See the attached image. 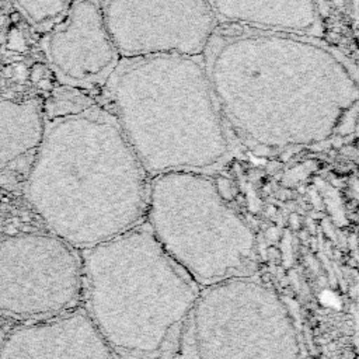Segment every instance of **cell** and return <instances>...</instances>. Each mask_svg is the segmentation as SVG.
<instances>
[{"label": "cell", "instance_id": "3", "mask_svg": "<svg viewBox=\"0 0 359 359\" xmlns=\"http://www.w3.org/2000/svg\"><path fill=\"white\" fill-rule=\"evenodd\" d=\"M95 98L114 115L150 178L208 172L233 151L202 55L121 57Z\"/></svg>", "mask_w": 359, "mask_h": 359}, {"label": "cell", "instance_id": "1", "mask_svg": "<svg viewBox=\"0 0 359 359\" xmlns=\"http://www.w3.org/2000/svg\"><path fill=\"white\" fill-rule=\"evenodd\" d=\"M202 60L233 142L254 153L355 130L358 65L325 38L219 24Z\"/></svg>", "mask_w": 359, "mask_h": 359}, {"label": "cell", "instance_id": "6", "mask_svg": "<svg viewBox=\"0 0 359 359\" xmlns=\"http://www.w3.org/2000/svg\"><path fill=\"white\" fill-rule=\"evenodd\" d=\"M189 318L196 359H302L286 304L255 275L201 287Z\"/></svg>", "mask_w": 359, "mask_h": 359}, {"label": "cell", "instance_id": "4", "mask_svg": "<svg viewBox=\"0 0 359 359\" xmlns=\"http://www.w3.org/2000/svg\"><path fill=\"white\" fill-rule=\"evenodd\" d=\"M84 310L116 359H157L181 331L201 287L143 220L80 251Z\"/></svg>", "mask_w": 359, "mask_h": 359}, {"label": "cell", "instance_id": "8", "mask_svg": "<svg viewBox=\"0 0 359 359\" xmlns=\"http://www.w3.org/2000/svg\"><path fill=\"white\" fill-rule=\"evenodd\" d=\"M121 57L202 55L217 21L210 0H98Z\"/></svg>", "mask_w": 359, "mask_h": 359}, {"label": "cell", "instance_id": "14", "mask_svg": "<svg viewBox=\"0 0 359 359\" xmlns=\"http://www.w3.org/2000/svg\"><path fill=\"white\" fill-rule=\"evenodd\" d=\"M8 18H10V22H11V24H18V22H21V20H22L20 11H11L10 15H8Z\"/></svg>", "mask_w": 359, "mask_h": 359}, {"label": "cell", "instance_id": "10", "mask_svg": "<svg viewBox=\"0 0 359 359\" xmlns=\"http://www.w3.org/2000/svg\"><path fill=\"white\" fill-rule=\"evenodd\" d=\"M0 359H116L87 311L62 314L14 328L0 348Z\"/></svg>", "mask_w": 359, "mask_h": 359}, {"label": "cell", "instance_id": "12", "mask_svg": "<svg viewBox=\"0 0 359 359\" xmlns=\"http://www.w3.org/2000/svg\"><path fill=\"white\" fill-rule=\"evenodd\" d=\"M48 94L49 97L45 101L43 111L49 119L79 114L98 102L93 94L63 84L53 87Z\"/></svg>", "mask_w": 359, "mask_h": 359}, {"label": "cell", "instance_id": "9", "mask_svg": "<svg viewBox=\"0 0 359 359\" xmlns=\"http://www.w3.org/2000/svg\"><path fill=\"white\" fill-rule=\"evenodd\" d=\"M43 48L56 81L94 97L121 60L98 0H74L66 17L46 36Z\"/></svg>", "mask_w": 359, "mask_h": 359}, {"label": "cell", "instance_id": "13", "mask_svg": "<svg viewBox=\"0 0 359 359\" xmlns=\"http://www.w3.org/2000/svg\"><path fill=\"white\" fill-rule=\"evenodd\" d=\"M1 74H3L6 79H13V77H14V67L10 66V65L4 66V67L1 69Z\"/></svg>", "mask_w": 359, "mask_h": 359}, {"label": "cell", "instance_id": "5", "mask_svg": "<svg viewBox=\"0 0 359 359\" xmlns=\"http://www.w3.org/2000/svg\"><path fill=\"white\" fill-rule=\"evenodd\" d=\"M144 222L161 248L205 287L254 275L257 238L206 172L171 171L150 178Z\"/></svg>", "mask_w": 359, "mask_h": 359}, {"label": "cell", "instance_id": "11", "mask_svg": "<svg viewBox=\"0 0 359 359\" xmlns=\"http://www.w3.org/2000/svg\"><path fill=\"white\" fill-rule=\"evenodd\" d=\"M217 25L325 38L323 0H210Z\"/></svg>", "mask_w": 359, "mask_h": 359}, {"label": "cell", "instance_id": "2", "mask_svg": "<svg viewBox=\"0 0 359 359\" xmlns=\"http://www.w3.org/2000/svg\"><path fill=\"white\" fill-rule=\"evenodd\" d=\"M24 182L45 226L79 251L130 230L146 216L150 177L100 102L50 119Z\"/></svg>", "mask_w": 359, "mask_h": 359}, {"label": "cell", "instance_id": "7", "mask_svg": "<svg viewBox=\"0 0 359 359\" xmlns=\"http://www.w3.org/2000/svg\"><path fill=\"white\" fill-rule=\"evenodd\" d=\"M83 293L81 252L52 233L0 240V311L49 318L76 307Z\"/></svg>", "mask_w": 359, "mask_h": 359}]
</instances>
